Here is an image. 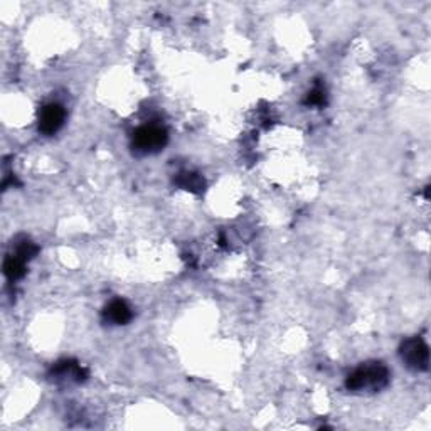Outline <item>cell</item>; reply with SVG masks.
I'll return each instance as SVG.
<instances>
[{
	"label": "cell",
	"mask_w": 431,
	"mask_h": 431,
	"mask_svg": "<svg viewBox=\"0 0 431 431\" xmlns=\"http://www.w3.org/2000/svg\"><path fill=\"white\" fill-rule=\"evenodd\" d=\"M389 384V371L381 362H367L345 379V388L354 393H375Z\"/></svg>",
	"instance_id": "obj_1"
},
{
	"label": "cell",
	"mask_w": 431,
	"mask_h": 431,
	"mask_svg": "<svg viewBox=\"0 0 431 431\" xmlns=\"http://www.w3.org/2000/svg\"><path fill=\"white\" fill-rule=\"evenodd\" d=\"M169 142V134L160 125H143L134 134V149L138 153L160 152Z\"/></svg>",
	"instance_id": "obj_2"
},
{
	"label": "cell",
	"mask_w": 431,
	"mask_h": 431,
	"mask_svg": "<svg viewBox=\"0 0 431 431\" xmlns=\"http://www.w3.org/2000/svg\"><path fill=\"white\" fill-rule=\"evenodd\" d=\"M399 356L403 362L412 371H426L430 366L428 345L419 337H411L404 341L399 347Z\"/></svg>",
	"instance_id": "obj_3"
},
{
	"label": "cell",
	"mask_w": 431,
	"mask_h": 431,
	"mask_svg": "<svg viewBox=\"0 0 431 431\" xmlns=\"http://www.w3.org/2000/svg\"><path fill=\"white\" fill-rule=\"evenodd\" d=\"M66 112L59 103H49L39 113V130L44 135H54L64 125Z\"/></svg>",
	"instance_id": "obj_4"
},
{
	"label": "cell",
	"mask_w": 431,
	"mask_h": 431,
	"mask_svg": "<svg viewBox=\"0 0 431 431\" xmlns=\"http://www.w3.org/2000/svg\"><path fill=\"white\" fill-rule=\"evenodd\" d=\"M103 319L113 325H125L132 320V310L125 300H112L103 310Z\"/></svg>",
	"instance_id": "obj_5"
},
{
	"label": "cell",
	"mask_w": 431,
	"mask_h": 431,
	"mask_svg": "<svg viewBox=\"0 0 431 431\" xmlns=\"http://www.w3.org/2000/svg\"><path fill=\"white\" fill-rule=\"evenodd\" d=\"M175 184L182 189L190 190V193H201L204 189V179L196 172H180L177 175Z\"/></svg>",
	"instance_id": "obj_6"
},
{
	"label": "cell",
	"mask_w": 431,
	"mask_h": 431,
	"mask_svg": "<svg viewBox=\"0 0 431 431\" xmlns=\"http://www.w3.org/2000/svg\"><path fill=\"white\" fill-rule=\"evenodd\" d=\"M3 273L9 280H19L25 275V261L19 256H9L3 261Z\"/></svg>",
	"instance_id": "obj_7"
},
{
	"label": "cell",
	"mask_w": 431,
	"mask_h": 431,
	"mask_svg": "<svg viewBox=\"0 0 431 431\" xmlns=\"http://www.w3.org/2000/svg\"><path fill=\"white\" fill-rule=\"evenodd\" d=\"M38 251H39V248L34 245V243L29 241V239H24V241H22L21 245L17 246V255L16 256L22 258L24 261H27V260H32V258L38 255Z\"/></svg>",
	"instance_id": "obj_8"
},
{
	"label": "cell",
	"mask_w": 431,
	"mask_h": 431,
	"mask_svg": "<svg viewBox=\"0 0 431 431\" xmlns=\"http://www.w3.org/2000/svg\"><path fill=\"white\" fill-rule=\"evenodd\" d=\"M325 91H323L322 86H315L310 93L305 98V105L310 106H322L325 105Z\"/></svg>",
	"instance_id": "obj_9"
}]
</instances>
